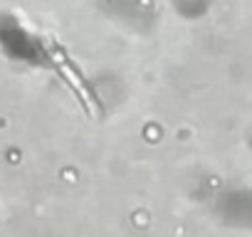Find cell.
<instances>
[{"mask_svg": "<svg viewBox=\"0 0 252 237\" xmlns=\"http://www.w3.org/2000/svg\"><path fill=\"white\" fill-rule=\"evenodd\" d=\"M47 52H50V57H52V62H55V67H60V72L67 77V82H69V87L82 96V101H84V106L92 111V114H96V104H94V96H92V91L87 89V84L82 82V77L74 72V67L67 62V57L60 52V47H55L52 42H47Z\"/></svg>", "mask_w": 252, "mask_h": 237, "instance_id": "6da1fadb", "label": "cell"}]
</instances>
